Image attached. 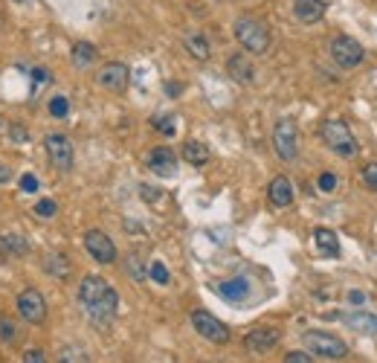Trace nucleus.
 Returning a JSON list of instances; mask_svg holds the SVG:
<instances>
[{"label":"nucleus","mask_w":377,"mask_h":363,"mask_svg":"<svg viewBox=\"0 0 377 363\" xmlns=\"http://www.w3.org/2000/svg\"><path fill=\"white\" fill-rule=\"evenodd\" d=\"M140 195H142V201H148V203H154V201H160V198H163L160 189H154V186H148V184L140 186Z\"/></svg>","instance_id":"34"},{"label":"nucleus","mask_w":377,"mask_h":363,"mask_svg":"<svg viewBox=\"0 0 377 363\" xmlns=\"http://www.w3.org/2000/svg\"><path fill=\"white\" fill-rule=\"evenodd\" d=\"M96 55H99V52H96V47H93L90 41H79V44L73 47V55H70V58H73V65H76L79 70H84V67H90L93 62H96Z\"/></svg>","instance_id":"20"},{"label":"nucleus","mask_w":377,"mask_h":363,"mask_svg":"<svg viewBox=\"0 0 377 363\" xmlns=\"http://www.w3.org/2000/svg\"><path fill=\"white\" fill-rule=\"evenodd\" d=\"M186 50H188V55H192V58H198V62H206V58L212 55V50H209V41H206L201 33L186 35Z\"/></svg>","instance_id":"21"},{"label":"nucleus","mask_w":377,"mask_h":363,"mask_svg":"<svg viewBox=\"0 0 377 363\" xmlns=\"http://www.w3.org/2000/svg\"><path fill=\"white\" fill-rule=\"evenodd\" d=\"M281 340V331L278 328H273V325H259V328H253L249 335L244 337V349H249V352H270L276 343Z\"/></svg>","instance_id":"12"},{"label":"nucleus","mask_w":377,"mask_h":363,"mask_svg":"<svg viewBox=\"0 0 377 363\" xmlns=\"http://www.w3.org/2000/svg\"><path fill=\"white\" fill-rule=\"evenodd\" d=\"M166 90H169V96H180L183 84H177V82H169V84H166Z\"/></svg>","instance_id":"39"},{"label":"nucleus","mask_w":377,"mask_h":363,"mask_svg":"<svg viewBox=\"0 0 377 363\" xmlns=\"http://www.w3.org/2000/svg\"><path fill=\"white\" fill-rule=\"evenodd\" d=\"M23 363H47V357H44L41 349H29V352L23 354Z\"/></svg>","instance_id":"36"},{"label":"nucleus","mask_w":377,"mask_h":363,"mask_svg":"<svg viewBox=\"0 0 377 363\" xmlns=\"http://www.w3.org/2000/svg\"><path fill=\"white\" fill-rule=\"evenodd\" d=\"M84 247L99 264H113L116 262V245L111 241V235H105L102 230H87L84 233Z\"/></svg>","instance_id":"10"},{"label":"nucleus","mask_w":377,"mask_h":363,"mask_svg":"<svg viewBox=\"0 0 377 363\" xmlns=\"http://www.w3.org/2000/svg\"><path fill=\"white\" fill-rule=\"evenodd\" d=\"M79 306L93 325L105 328L113 323L119 311V294L102 277H84L79 285Z\"/></svg>","instance_id":"1"},{"label":"nucleus","mask_w":377,"mask_h":363,"mask_svg":"<svg viewBox=\"0 0 377 363\" xmlns=\"http://www.w3.org/2000/svg\"><path fill=\"white\" fill-rule=\"evenodd\" d=\"M363 184H366V189L377 192V163H366L363 166Z\"/></svg>","instance_id":"31"},{"label":"nucleus","mask_w":377,"mask_h":363,"mask_svg":"<svg viewBox=\"0 0 377 363\" xmlns=\"http://www.w3.org/2000/svg\"><path fill=\"white\" fill-rule=\"evenodd\" d=\"M285 363H313V357H310L308 352H291V354L285 357Z\"/></svg>","instance_id":"37"},{"label":"nucleus","mask_w":377,"mask_h":363,"mask_svg":"<svg viewBox=\"0 0 377 363\" xmlns=\"http://www.w3.org/2000/svg\"><path fill=\"white\" fill-rule=\"evenodd\" d=\"M256 67H253V62L244 55V52H235V55H230L227 58V73H230V79H235L238 84H249L253 82V73Z\"/></svg>","instance_id":"15"},{"label":"nucleus","mask_w":377,"mask_h":363,"mask_svg":"<svg viewBox=\"0 0 377 363\" xmlns=\"http://www.w3.org/2000/svg\"><path fill=\"white\" fill-rule=\"evenodd\" d=\"M18 337V331H15V323L6 320V317H0V340L4 343H12Z\"/></svg>","instance_id":"32"},{"label":"nucleus","mask_w":377,"mask_h":363,"mask_svg":"<svg viewBox=\"0 0 377 363\" xmlns=\"http://www.w3.org/2000/svg\"><path fill=\"white\" fill-rule=\"evenodd\" d=\"M21 189H23V192H38V177L26 172V174L21 177Z\"/></svg>","instance_id":"35"},{"label":"nucleus","mask_w":377,"mask_h":363,"mask_svg":"<svg viewBox=\"0 0 377 363\" xmlns=\"http://www.w3.org/2000/svg\"><path fill=\"white\" fill-rule=\"evenodd\" d=\"M320 137L337 157H354L357 155V140L342 119H325L320 125Z\"/></svg>","instance_id":"2"},{"label":"nucleus","mask_w":377,"mask_h":363,"mask_svg":"<svg viewBox=\"0 0 377 363\" xmlns=\"http://www.w3.org/2000/svg\"><path fill=\"white\" fill-rule=\"evenodd\" d=\"M18 311L29 325H41L47 320V302H44L41 291H35V288L21 291L18 294Z\"/></svg>","instance_id":"9"},{"label":"nucleus","mask_w":377,"mask_h":363,"mask_svg":"<svg viewBox=\"0 0 377 363\" xmlns=\"http://www.w3.org/2000/svg\"><path fill=\"white\" fill-rule=\"evenodd\" d=\"M148 169L160 177H171L177 172V155L169 145H157L148 151Z\"/></svg>","instance_id":"13"},{"label":"nucleus","mask_w":377,"mask_h":363,"mask_svg":"<svg viewBox=\"0 0 377 363\" xmlns=\"http://www.w3.org/2000/svg\"><path fill=\"white\" fill-rule=\"evenodd\" d=\"M151 125L160 131V134H166V137H171L174 134V119L171 116H166V113H157L154 119H151Z\"/></svg>","instance_id":"29"},{"label":"nucleus","mask_w":377,"mask_h":363,"mask_svg":"<svg viewBox=\"0 0 377 363\" xmlns=\"http://www.w3.org/2000/svg\"><path fill=\"white\" fill-rule=\"evenodd\" d=\"M50 113H52L55 119H67V113H70L67 96H52V99H50Z\"/></svg>","instance_id":"28"},{"label":"nucleus","mask_w":377,"mask_h":363,"mask_svg":"<svg viewBox=\"0 0 377 363\" xmlns=\"http://www.w3.org/2000/svg\"><path fill=\"white\" fill-rule=\"evenodd\" d=\"M44 270H47V274H52L55 279H64V277L70 274V262L61 256V253H50V256L44 259Z\"/></svg>","instance_id":"22"},{"label":"nucleus","mask_w":377,"mask_h":363,"mask_svg":"<svg viewBox=\"0 0 377 363\" xmlns=\"http://www.w3.org/2000/svg\"><path fill=\"white\" fill-rule=\"evenodd\" d=\"M363 47H360V41H354L351 35H337L334 41H331V58H334V65L337 67H342V70H351V67H357L360 62H363Z\"/></svg>","instance_id":"7"},{"label":"nucleus","mask_w":377,"mask_h":363,"mask_svg":"<svg viewBox=\"0 0 377 363\" xmlns=\"http://www.w3.org/2000/svg\"><path fill=\"white\" fill-rule=\"evenodd\" d=\"M325 12H328L325 0H293V15L302 23H317V21H322Z\"/></svg>","instance_id":"14"},{"label":"nucleus","mask_w":377,"mask_h":363,"mask_svg":"<svg viewBox=\"0 0 377 363\" xmlns=\"http://www.w3.org/2000/svg\"><path fill=\"white\" fill-rule=\"evenodd\" d=\"M192 325H195V331L201 337H206L209 343H218V346H224V343H230V328L218 320L215 314H209V311H203V308H195L192 311Z\"/></svg>","instance_id":"6"},{"label":"nucleus","mask_w":377,"mask_h":363,"mask_svg":"<svg viewBox=\"0 0 377 363\" xmlns=\"http://www.w3.org/2000/svg\"><path fill=\"white\" fill-rule=\"evenodd\" d=\"M0 247L9 250V253H18V256H23V253L29 250V245H26V241H23L21 235H15V233H9V235L0 238Z\"/></svg>","instance_id":"25"},{"label":"nucleus","mask_w":377,"mask_h":363,"mask_svg":"<svg viewBox=\"0 0 377 363\" xmlns=\"http://www.w3.org/2000/svg\"><path fill=\"white\" fill-rule=\"evenodd\" d=\"M180 155L188 166H206L209 163V148L201 143V140H186L183 148H180Z\"/></svg>","instance_id":"18"},{"label":"nucleus","mask_w":377,"mask_h":363,"mask_svg":"<svg viewBox=\"0 0 377 363\" xmlns=\"http://www.w3.org/2000/svg\"><path fill=\"white\" fill-rule=\"evenodd\" d=\"M12 177V172L9 169H4V166H0V184H4V180H9Z\"/></svg>","instance_id":"42"},{"label":"nucleus","mask_w":377,"mask_h":363,"mask_svg":"<svg viewBox=\"0 0 377 363\" xmlns=\"http://www.w3.org/2000/svg\"><path fill=\"white\" fill-rule=\"evenodd\" d=\"M33 73H35V79H38V82H47V79H50V76H47V70H44V67H35V70H33Z\"/></svg>","instance_id":"40"},{"label":"nucleus","mask_w":377,"mask_h":363,"mask_svg":"<svg viewBox=\"0 0 377 363\" xmlns=\"http://www.w3.org/2000/svg\"><path fill=\"white\" fill-rule=\"evenodd\" d=\"M15 4H26V0H15Z\"/></svg>","instance_id":"43"},{"label":"nucleus","mask_w":377,"mask_h":363,"mask_svg":"<svg viewBox=\"0 0 377 363\" xmlns=\"http://www.w3.org/2000/svg\"><path fill=\"white\" fill-rule=\"evenodd\" d=\"M273 148L276 155L285 160V163H293L296 155H299V128L291 116H281L276 128H273Z\"/></svg>","instance_id":"4"},{"label":"nucleus","mask_w":377,"mask_h":363,"mask_svg":"<svg viewBox=\"0 0 377 363\" xmlns=\"http://www.w3.org/2000/svg\"><path fill=\"white\" fill-rule=\"evenodd\" d=\"M337 184H339V180H337V174H331V172H325V174H320V189L322 192H334L337 189Z\"/></svg>","instance_id":"33"},{"label":"nucleus","mask_w":377,"mask_h":363,"mask_svg":"<svg viewBox=\"0 0 377 363\" xmlns=\"http://www.w3.org/2000/svg\"><path fill=\"white\" fill-rule=\"evenodd\" d=\"M302 343H305V349H310L313 354L331 357V360H339V357L349 354V346H345V340H339L337 335H328V331H305Z\"/></svg>","instance_id":"5"},{"label":"nucleus","mask_w":377,"mask_h":363,"mask_svg":"<svg viewBox=\"0 0 377 363\" xmlns=\"http://www.w3.org/2000/svg\"><path fill=\"white\" fill-rule=\"evenodd\" d=\"M96 82L105 90H111V94H122V90L128 87V82H131V70H128V65H122V62H111V65H105L99 70Z\"/></svg>","instance_id":"11"},{"label":"nucleus","mask_w":377,"mask_h":363,"mask_svg":"<svg viewBox=\"0 0 377 363\" xmlns=\"http://www.w3.org/2000/svg\"><path fill=\"white\" fill-rule=\"evenodd\" d=\"M349 299L354 302V306H360V302H363V294H360V291H351V294H349Z\"/></svg>","instance_id":"41"},{"label":"nucleus","mask_w":377,"mask_h":363,"mask_svg":"<svg viewBox=\"0 0 377 363\" xmlns=\"http://www.w3.org/2000/svg\"><path fill=\"white\" fill-rule=\"evenodd\" d=\"M125 267H128V274L134 277V282H145V279H148V270L142 267V262H140V256H137V253H131V256H128V264H125Z\"/></svg>","instance_id":"27"},{"label":"nucleus","mask_w":377,"mask_h":363,"mask_svg":"<svg viewBox=\"0 0 377 363\" xmlns=\"http://www.w3.org/2000/svg\"><path fill=\"white\" fill-rule=\"evenodd\" d=\"M55 213H58V203H55L52 198H44V201L35 203V216H38V218H52Z\"/></svg>","instance_id":"30"},{"label":"nucleus","mask_w":377,"mask_h":363,"mask_svg":"<svg viewBox=\"0 0 377 363\" xmlns=\"http://www.w3.org/2000/svg\"><path fill=\"white\" fill-rule=\"evenodd\" d=\"M44 145H47V157H50V163H52L58 172H70V169H73L76 151H73V143H70L64 134H47Z\"/></svg>","instance_id":"8"},{"label":"nucleus","mask_w":377,"mask_h":363,"mask_svg":"<svg viewBox=\"0 0 377 363\" xmlns=\"http://www.w3.org/2000/svg\"><path fill=\"white\" fill-rule=\"evenodd\" d=\"M215 291L221 294L224 299H230V302H238V299H244L249 294V285H247V279H227L221 285H215Z\"/></svg>","instance_id":"19"},{"label":"nucleus","mask_w":377,"mask_h":363,"mask_svg":"<svg viewBox=\"0 0 377 363\" xmlns=\"http://www.w3.org/2000/svg\"><path fill=\"white\" fill-rule=\"evenodd\" d=\"M235 38L247 52H253V55H261V52L270 50V29L259 18H247V15L238 18L235 21Z\"/></svg>","instance_id":"3"},{"label":"nucleus","mask_w":377,"mask_h":363,"mask_svg":"<svg viewBox=\"0 0 377 363\" xmlns=\"http://www.w3.org/2000/svg\"><path fill=\"white\" fill-rule=\"evenodd\" d=\"M345 323L351 328H357L360 335H377V317L374 314H349Z\"/></svg>","instance_id":"23"},{"label":"nucleus","mask_w":377,"mask_h":363,"mask_svg":"<svg viewBox=\"0 0 377 363\" xmlns=\"http://www.w3.org/2000/svg\"><path fill=\"white\" fill-rule=\"evenodd\" d=\"M58 363H90V357L81 346H64L58 352Z\"/></svg>","instance_id":"24"},{"label":"nucleus","mask_w":377,"mask_h":363,"mask_svg":"<svg viewBox=\"0 0 377 363\" xmlns=\"http://www.w3.org/2000/svg\"><path fill=\"white\" fill-rule=\"evenodd\" d=\"M313 245H317L320 256H325V259H337L339 256V238L328 227H317V230H313Z\"/></svg>","instance_id":"17"},{"label":"nucleus","mask_w":377,"mask_h":363,"mask_svg":"<svg viewBox=\"0 0 377 363\" xmlns=\"http://www.w3.org/2000/svg\"><path fill=\"white\" fill-rule=\"evenodd\" d=\"M267 198L273 206H291L293 203V184L285 177V174H278L270 180V186H267Z\"/></svg>","instance_id":"16"},{"label":"nucleus","mask_w":377,"mask_h":363,"mask_svg":"<svg viewBox=\"0 0 377 363\" xmlns=\"http://www.w3.org/2000/svg\"><path fill=\"white\" fill-rule=\"evenodd\" d=\"M148 277H151L157 285H169V282H171V274H169V267H166L163 262H151Z\"/></svg>","instance_id":"26"},{"label":"nucleus","mask_w":377,"mask_h":363,"mask_svg":"<svg viewBox=\"0 0 377 363\" xmlns=\"http://www.w3.org/2000/svg\"><path fill=\"white\" fill-rule=\"evenodd\" d=\"M9 134L15 137V143H26V131L21 125H9Z\"/></svg>","instance_id":"38"}]
</instances>
